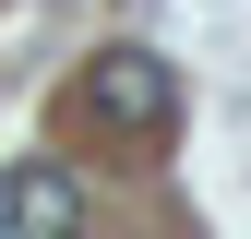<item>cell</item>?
I'll use <instances>...</instances> for the list:
<instances>
[{"mask_svg":"<svg viewBox=\"0 0 251 239\" xmlns=\"http://www.w3.org/2000/svg\"><path fill=\"white\" fill-rule=\"evenodd\" d=\"M0 239H84V179L60 156L0 167Z\"/></svg>","mask_w":251,"mask_h":239,"instance_id":"7a4b0ae2","label":"cell"},{"mask_svg":"<svg viewBox=\"0 0 251 239\" xmlns=\"http://www.w3.org/2000/svg\"><path fill=\"white\" fill-rule=\"evenodd\" d=\"M168 108H179V72L155 48H96L84 84H72V120H96V132H120V143H155Z\"/></svg>","mask_w":251,"mask_h":239,"instance_id":"6da1fadb","label":"cell"}]
</instances>
